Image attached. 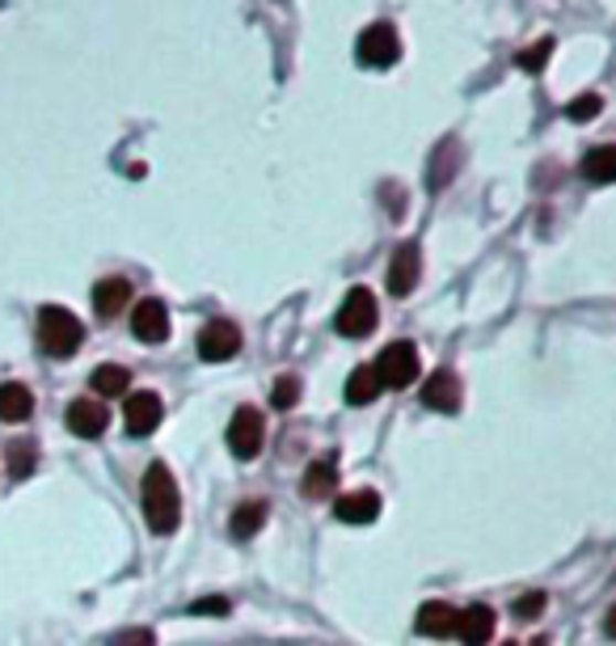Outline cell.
<instances>
[{
    "label": "cell",
    "mask_w": 616,
    "mask_h": 646,
    "mask_svg": "<svg viewBox=\"0 0 616 646\" xmlns=\"http://www.w3.org/2000/svg\"><path fill=\"white\" fill-rule=\"evenodd\" d=\"M599 110H604V102H599V94H583V97H574V102H570V106H566V115H570V119H574V123L595 119Z\"/></svg>",
    "instance_id": "d4e9b609"
},
{
    "label": "cell",
    "mask_w": 616,
    "mask_h": 646,
    "mask_svg": "<svg viewBox=\"0 0 616 646\" xmlns=\"http://www.w3.org/2000/svg\"><path fill=\"white\" fill-rule=\"evenodd\" d=\"M338 490V460L333 456H321V460H312L305 474V495L308 499H326Z\"/></svg>",
    "instance_id": "ffe728a7"
},
{
    "label": "cell",
    "mask_w": 616,
    "mask_h": 646,
    "mask_svg": "<svg viewBox=\"0 0 616 646\" xmlns=\"http://www.w3.org/2000/svg\"><path fill=\"white\" fill-rule=\"evenodd\" d=\"M89 384H94L97 398H123L131 377H127V368H119V363H102L94 377H89Z\"/></svg>",
    "instance_id": "7402d4cb"
},
{
    "label": "cell",
    "mask_w": 616,
    "mask_h": 646,
    "mask_svg": "<svg viewBox=\"0 0 616 646\" xmlns=\"http://www.w3.org/2000/svg\"><path fill=\"white\" fill-rule=\"evenodd\" d=\"M418 271H423V250L418 241H405L397 245L393 263H389V296H410L418 287Z\"/></svg>",
    "instance_id": "30bf717a"
},
{
    "label": "cell",
    "mask_w": 616,
    "mask_h": 646,
    "mask_svg": "<svg viewBox=\"0 0 616 646\" xmlns=\"http://www.w3.org/2000/svg\"><path fill=\"white\" fill-rule=\"evenodd\" d=\"M30 469H34V448H30L25 440H13V444H9V478L22 481V478H30Z\"/></svg>",
    "instance_id": "603a6c76"
},
{
    "label": "cell",
    "mask_w": 616,
    "mask_h": 646,
    "mask_svg": "<svg viewBox=\"0 0 616 646\" xmlns=\"http://www.w3.org/2000/svg\"><path fill=\"white\" fill-rule=\"evenodd\" d=\"M347 402L351 406H372L380 393H384V384H380V372H376V363H359L355 372L347 377Z\"/></svg>",
    "instance_id": "2e32d148"
},
{
    "label": "cell",
    "mask_w": 616,
    "mask_h": 646,
    "mask_svg": "<svg viewBox=\"0 0 616 646\" xmlns=\"http://www.w3.org/2000/svg\"><path fill=\"white\" fill-rule=\"evenodd\" d=\"M376 317H380L376 296H372L368 287H351L347 300H342V309H338V335L368 338L376 330Z\"/></svg>",
    "instance_id": "5b68a950"
},
{
    "label": "cell",
    "mask_w": 616,
    "mask_h": 646,
    "mask_svg": "<svg viewBox=\"0 0 616 646\" xmlns=\"http://www.w3.org/2000/svg\"><path fill=\"white\" fill-rule=\"evenodd\" d=\"M81 342H85V326H81V317H76V313L60 309V305L39 309V347H43L51 359L76 356V351H81Z\"/></svg>",
    "instance_id": "7a4b0ae2"
},
{
    "label": "cell",
    "mask_w": 616,
    "mask_h": 646,
    "mask_svg": "<svg viewBox=\"0 0 616 646\" xmlns=\"http://www.w3.org/2000/svg\"><path fill=\"white\" fill-rule=\"evenodd\" d=\"M199 359H208V363H220V359H233L241 351V330L233 321H224V317H215L208 321L203 330H199Z\"/></svg>",
    "instance_id": "52a82bcc"
},
{
    "label": "cell",
    "mask_w": 616,
    "mask_h": 646,
    "mask_svg": "<svg viewBox=\"0 0 616 646\" xmlns=\"http://www.w3.org/2000/svg\"><path fill=\"white\" fill-rule=\"evenodd\" d=\"M106 427H110V410H106V402H97V398H76V402L68 406V431L72 435H81V440H97Z\"/></svg>",
    "instance_id": "8fae6325"
},
{
    "label": "cell",
    "mask_w": 616,
    "mask_h": 646,
    "mask_svg": "<svg viewBox=\"0 0 616 646\" xmlns=\"http://www.w3.org/2000/svg\"><path fill=\"white\" fill-rule=\"evenodd\" d=\"M355 55L363 68H393L402 60V39H397V30L389 22H376L359 34Z\"/></svg>",
    "instance_id": "277c9868"
},
{
    "label": "cell",
    "mask_w": 616,
    "mask_h": 646,
    "mask_svg": "<svg viewBox=\"0 0 616 646\" xmlns=\"http://www.w3.org/2000/svg\"><path fill=\"white\" fill-rule=\"evenodd\" d=\"M502 646H516V643H502Z\"/></svg>",
    "instance_id": "4dcf8cb0"
},
{
    "label": "cell",
    "mask_w": 616,
    "mask_h": 646,
    "mask_svg": "<svg viewBox=\"0 0 616 646\" xmlns=\"http://www.w3.org/2000/svg\"><path fill=\"white\" fill-rule=\"evenodd\" d=\"M110 646H157V634H152V629H144V625H136V629H123V634H115Z\"/></svg>",
    "instance_id": "83f0119b"
},
{
    "label": "cell",
    "mask_w": 616,
    "mask_h": 646,
    "mask_svg": "<svg viewBox=\"0 0 616 646\" xmlns=\"http://www.w3.org/2000/svg\"><path fill=\"white\" fill-rule=\"evenodd\" d=\"M144 520L157 537H169L182 520V490L166 460L148 465V474H144Z\"/></svg>",
    "instance_id": "6da1fadb"
},
{
    "label": "cell",
    "mask_w": 616,
    "mask_h": 646,
    "mask_svg": "<svg viewBox=\"0 0 616 646\" xmlns=\"http://www.w3.org/2000/svg\"><path fill=\"white\" fill-rule=\"evenodd\" d=\"M161 419H166V406H161V398H157L152 389L131 393V398H127V406H123L127 435H152V431L161 427Z\"/></svg>",
    "instance_id": "ba28073f"
},
{
    "label": "cell",
    "mask_w": 616,
    "mask_h": 646,
    "mask_svg": "<svg viewBox=\"0 0 616 646\" xmlns=\"http://www.w3.org/2000/svg\"><path fill=\"white\" fill-rule=\"evenodd\" d=\"M30 414H34V393L18 381L0 384V419L4 423H25Z\"/></svg>",
    "instance_id": "ac0fdd59"
},
{
    "label": "cell",
    "mask_w": 616,
    "mask_h": 646,
    "mask_svg": "<svg viewBox=\"0 0 616 646\" xmlns=\"http://www.w3.org/2000/svg\"><path fill=\"white\" fill-rule=\"evenodd\" d=\"M279 410H291L296 402H300V381L296 377H284V381L275 384V398H270Z\"/></svg>",
    "instance_id": "484cf974"
},
{
    "label": "cell",
    "mask_w": 616,
    "mask_h": 646,
    "mask_svg": "<svg viewBox=\"0 0 616 646\" xmlns=\"http://www.w3.org/2000/svg\"><path fill=\"white\" fill-rule=\"evenodd\" d=\"M131 305V284L127 279H102V284L94 287V309L97 317H119L123 309Z\"/></svg>",
    "instance_id": "e0dca14e"
},
{
    "label": "cell",
    "mask_w": 616,
    "mask_h": 646,
    "mask_svg": "<svg viewBox=\"0 0 616 646\" xmlns=\"http://www.w3.org/2000/svg\"><path fill=\"white\" fill-rule=\"evenodd\" d=\"M266 516H270V507L262 499H249L241 502L237 511H233V520H229V528H233V537H254V532H262V525H266Z\"/></svg>",
    "instance_id": "44dd1931"
},
{
    "label": "cell",
    "mask_w": 616,
    "mask_h": 646,
    "mask_svg": "<svg viewBox=\"0 0 616 646\" xmlns=\"http://www.w3.org/2000/svg\"><path fill=\"white\" fill-rule=\"evenodd\" d=\"M456 608H452L448 600H427L423 608H418V634H427V638H452L456 634Z\"/></svg>",
    "instance_id": "5bb4252c"
},
{
    "label": "cell",
    "mask_w": 616,
    "mask_h": 646,
    "mask_svg": "<svg viewBox=\"0 0 616 646\" xmlns=\"http://www.w3.org/2000/svg\"><path fill=\"white\" fill-rule=\"evenodd\" d=\"M262 444H266V423H262V414L254 406H241L233 414V423H229V453L237 456V460H254L262 453Z\"/></svg>",
    "instance_id": "8992f818"
},
{
    "label": "cell",
    "mask_w": 616,
    "mask_h": 646,
    "mask_svg": "<svg viewBox=\"0 0 616 646\" xmlns=\"http://www.w3.org/2000/svg\"><path fill=\"white\" fill-rule=\"evenodd\" d=\"M372 363H376L380 384H384V389H410V384L418 381V368H423V359H418V347H414V342H389Z\"/></svg>",
    "instance_id": "3957f363"
},
{
    "label": "cell",
    "mask_w": 616,
    "mask_h": 646,
    "mask_svg": "<svg viewBox=\"0 0 616 646\" xmlns=\"http://www.w3.org/2000/svg\"><path fill=\"white\" fill-rule=\"evenodd\" d=\"M541 613H545V592H532V596L516 600V617L520 622H537Z\"/></svg>",
    "instance_id": "4316f807"
},
{
    "label": "cell",
    "mask_w": 616,
    "mask_h": 646,
    "mask_svg": "<svg viewBox=\"0 0 616 646\" xmlns=\"http://www.w3.org/2000/svg\"><path fill=\"white\" fill-rule=\"evenodd\" d=\"M333 516L342 525H372L380 516V495L376 490H351V495H338L333 499Z\"/></svg>",
    "instance_id": "7c38bea8"
},
{
    "label": "cell",
    "mask_w": 616,
    "mask_h": 646,
    "mask_svg": "<svg viewBox=\"0 0 616 646\" xmlns=\"http://www.w3.org/2000/svg\"><path fill=\"white\" fill-rule=\"evenodd\" d=\"M583 178L595 182V187H608L616 182V144H599L583 157Z\"/></svg>",
    "instance_id": "d6986e66"
},
{
    "label": "cell",
    "mask_w": 616,
    "mask_h": 646,
    "mask_svg": "<svg viewBox=\"0 0 616 646\" xmlns=\"http://www.w3.org/2000/svg\"><path fill=\"white\" fill-rule=\"evenodd\" d=\"M423 402L439 414H456L460 410V381L452 372H435L427 384H423Z\"/></svg>",
    "instance_id": "9a60e30c"
},
{
    "label": "cell",
    "mask_w": 616,
    "mask_h": 646,
    "mask_svg": "<svg viewBox=\"0 0 616 646\" xmlns=\"http://www.w3.org/2000/svg\"><path fill=\"white\" fill-rule=\"evenodd\" d=\"M549 55H553V39H541L537 47H523L520 55H516V64H520L523 72H532V76H537V72L549 64Z\"/></svg>",
    "instance_id": "cb8c5ba5"
},
{
    "label": "cell",
    "mask_w": 616,
    "mask_h": 646,
    "mask_svg": "<svg viewBox=\"0 0 616 646\" xmlns=\"http://www.w3.org/2000/svg\"><path fill=\"white\" fill-rule=\"evenodd\" d=\"M131 335L140 338V342H148V347H157V342L169 338V309L157 296H144L140 305L131 309Z\"/></svg>",
    "instance_id": "9c48e42d"
},
{
    "label": "cell",
    "mask_w": 616,
    "mask_h": 646,
    "mask_svg": "<svg viewBox=\"0 0 616 646\" xmlns=\"http://www.w3.org/2000/svg\"><path fill=\"white\" fill-rule=\"evenodd\" d=\"M190 613H215V617H224L229 613V600H220V596H208V600H199V604H190Z\"/></svg>",
    "instance_id": "f1b7e54d"
},
{
    "label": "cell",
    "mask_w": 616,
    "mask_h": 646,
    "mask_svg": "<svg viewBox=\"0 0 616 646\" xmlns=\"http://www.w3.org/2000/svg\"><path fill=\"white\" fill-rule=\"evenodd\" d=\"M604 629H608V638H616V604L608 608V617H604Z\"/></svg>",
    "instance_id": "f546056e"
},
{
    "label": "cell",
    "mask_w": 616,
    "mask_h": 646,
    "mask_svg": "<svg viewBox=\"0 0 616 646\" xmlns=\"http://www.w3.org/2000/svg\"><path fill=\"white\" fill-rule=\"evenodd\" d=\"M456 634L465 646H486L495 638V608L490 604H469L460 617H456Z\"/></svg>",
    "instance_id": "4fadbf2b"
}]
</instances>
